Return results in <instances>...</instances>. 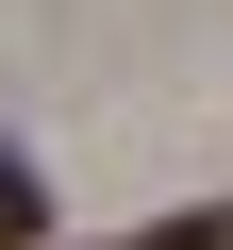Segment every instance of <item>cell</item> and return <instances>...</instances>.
<instances>
[{
  "instance_id": "cell-1",
  "label": "cell",
  "mask_w": 233,
  "mask_h": 250,
  "mask_svg": "<svg viewBox=\"0 0 233 250\" xmlns=\"http://www.w3.org/2000/svg\"><path fill=\"white\" fill-rule=\"evenodd\" d=\"M34 233H50V184H34L17 150H0V250H34Z\"/></svg>"
},
{
  "instance_id": "cell-2",
  "label": "cell",
  "mask_w": 233,
  "mask_h": 250,
  "mask_svg": "<svg viewBox=\"0 0 233 250\" xmlns=\"http://www.w3.org/2000/svg\"><path fill=\"white\" fill-rule=\"evenodd\" d=\"M150 250H233V200H216V217H167Z\"/></svg>"
}]
</instances>
